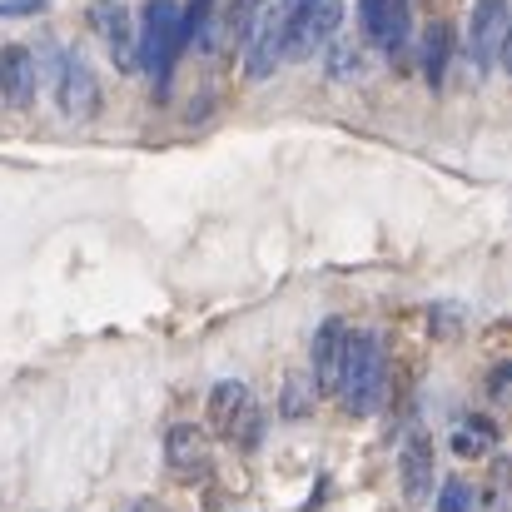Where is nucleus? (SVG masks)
I'll list each match as a JSON object with an SVG mask.
<instances>
[{"mask_svg":"<svg viewBox=\"0 0 512 512\" xmlns=\"http://www.w3.org/2000/svg\"><path fill=\"white\" fill-rule=\"evenodd\" d=\"M269 0H229V15H224V35H239L244 40V30H249V20L264 10Z\"/></svg>","mask_w":512,"mask_h":512,"instance_id":"obj_19","label":"nucleus"},{"mask_svg":"<svg viewBox=\"0 0 512 512\" xmlns=\"http://www.w3.org/2000/svg\"><path fill=\"white\" fill-rule=\"evenodd\" d=\"M343 348H348V324L343 319H324V329L314 334V353H309V368H314V388L319 393H334L339 388Z\"/></svg>","mask_w":512,"mask_h":512,"instance_id":"obj_12","label":"nucleus"},{"mask_svg":"<svg viewBox=\"0 0 512 512\" xmlns=\"http://www.w3.org/2000/svg\"><path fill=\"white\" fill-rule=\"evenodd\" d=\"M473 508H478L473 488H468L463 478H448V483H443V493H438V512H473Z\"/></svg>","mask_w":512,"mask_h":512,"instance_id":"obj_18","label":"nucleus"},{"mask_svg":"<svg viewBox=\"0 0 512 512\" xmlns=\"http://www.w3.org/2000/svg\"><path fill=\"white\" fill-rule=\"evenodd\" d=\"M165 463H170L174 478H184V483L204 478L209 473V438H204V428L174 423L170 433H165Z\"/></svg>","mask_w":512,"mask_h":512,"instance_id":"obj_10","label":"nucleus"},{"mask_svg":"<svg viewBox=\"0 0 512 512\" xmlns=\"http://www.w3.org/2000/svg\"><path fill=\"white\" fill-rule=\"evenodd\" d=\"M448 55H453V30L438 20V25L428 30V40H423V75H428L433 90H438L443 75H448Z\"/></svg>","mask_w":512,"mask_h":512,"instance_id":"obj_14","label":"nucleus"},{"mask_svg":"<svg viewBox=\"0 0 512 512\" xmlns=\"http://www.w3.org/2000/svg\"><path fill=\"white\" fill-rule=\"evenodd\" d=\"M90 30L105 40V50H110L115 70H125V75H135V70H140L135 30H130V10H125L120 0H100V5H90Z\"/></svg>","mask_w":512,"mask_h":512,"instance_id":"obj_8","label":"nucleus"},{"mask_svg":"<svg viewBox=\"0 0 512 512\" xmlns=\"http://www.w3.org/2000/svg\"><path fill=\"white\" fill-rule=\"evenodd\" d=\"M130 512H165V508H160V503H135Z\"/></svg>","mask_w":512,"mask_h":512,"instance_id":"obj_23","label":"nucleus"},{"mask_svg":"<svg viewBox=\"0 0 512 512\" xmlns=\"http://www.w3.org/2000/svg\"><path fill=\"white\" fill-rule=\"evenodd\" d=\"M343 408L353 418H373L388 403V353L378 334H348L343 348V368H339V388Z\"/></svg>","mask_w":512,"mask_h":512,"instance_id":"obj_1","label":"nucleus"},{"mask_svg":"<svg viewBox=\"0 0 512 512\" xmlns=\"http://www.w3.org/2000/svg\"><path fill=\"white\" fill-rule=\"evenodd\" d=\"M45 10V0H0V20H10V15H40Z\"/></svg>","mask_w":512,"mask_h":512,"instance_id":"obj_21","label":"nucleus"},{"mask_svg":"<svg viewBox=\"0 0 512 512\" xmlns=\"http://www.w3.org/2000/svg\"><path fill=\"white\" fill-rule=\"evenodd\" d=\"M309 388H314V383L294 373V378L284 383V398H279V413H284V418H309V408H314V393H309Z\"/></svg>","mask_w":512,"mask_h":512,"instance_id":"obj_16","label":"nucleus"},{"mask_svg":"<svg viewBox=\"0 0 512 512\" xmlns=\"http://www.w3.org/2000/svg\"><path fill=\"white\" fill-rule=\"evenodd\" d=\"M493 443H498V428H493L488 418H473V423H463V428L453 433V453H458V458H483Z\"/></svg>","mask_w":512,"mask_h":512,"instance_id":"obj_15","label":"nucleus"},{"mask_svg":"<svg viewBox=\"0 0 512 512\" xmlns=\"http://www.w3.org/2000/svg\"><path fill=\"white\" fill-rule=\"evenodd\" d=\"M334 50H329V75L334 80H353L358 70H363V55H358V45L353 40H329Z\"/></svg>","mask_w":512,"mask_h":512,"instance_id":"obj_17","label":"nucleus"},{"mask_svg":"<svg viewBox=\"0 0 512 512\" xmlns=\"http://www.w3.org/2000/svg\"><path fill=\"white\" fill-rule=\"evenodd\" d=\"M358 15H363V35L383 50H403L408 45V25H413V10L408 0H358Z\"/></svg>","mask_w":512,"mask_h":512,"instance_id":"obj_9","label":"nucleus"},{"mask_svg":"<svg viewBox=\"0 0 512 512\" xmlns=\"http://www.w3.org/2000/svg\"><path fill=\"white\" fill-rule=\"evenodd\" d=\"M343 0H284V60H309L339 35Z\"/></svg>","mask_w":512,"mask_h":512,"instance_id":"obj_3","label":"nucleus"},{"mask_svg":"<svg viewBox=\"0 0 512 512\" xmlns=\"http://www.w3.org/2000/svg\"><path fill=\"white\" fill-rule=\"evenodd\" d=\"M398 478H403V498L413 508H423L433 498V438L413 423L398 443Z\"/></svg>","mask_w":512,"mask_h":512,"instance_id":"obj_7","label":"nucleus"},{"mask_svg":"<svg viewBox=\"0 0 512 512\" xmlns=\"http://www.w3.org/2000/svg\"><path fill=\"white\" fill-rule=\"evenodd\" d=\"M508 378H512V368L508 363H498V368H493V378H488V398H493V403H503V398H508Z\"/></svg>","mask_w":512,"mask_h":512,"instance_id":"obj_22","label":"nucleus"},{"mask_svg":"<svg viewBox=\"0 0 512 512\" xmlns=\"http://www.w3.org/2000/svg\"><path fill=\"white\" fill-rule=\"evenodd\" d=\"M55 100H60V115L65 120H95L100 115V80L90 70V60L80 55H65L60 60V75H55Z\"/></svg>","mask_w":512,"mask_h":512,"instance_id":"obj_6","label":"nucleus"},{"mask_svg":"<svg viewBox=\"0 0 512 512\" xmlns=\"http://www.w3.org/2000/svg\"><path fill=\"white\" fill-rule=\"evenodd\" d=\"M184 50V30H179V0H145L140 10V35H135V55L140 65L155 75V95L170 90V70Z\"/></svg>","mask_w":512,"mask_h":512,"instance_id":"obj_2","label":"nucleus"},{"mask_svg":"<svg viewBox=\"0 0 512 512\" xmlns=\"http://www.w3.org/2000/svg\"><path fill=\"white\" fill-rule=\"evenodd\" d=\"M209 5H214V0H189V10L179 15V30H184V45H189L194 35H204V20H209Z\"/></svg>","mask_w":512,"mask_h":512,"instance_id":"obj_20","label":"nucleus"},{"mask_svg":"<svg viewBox=\"0 0 512 512\" xmlns=\"http://www.w3.org/2000/svg\"><path fill=\"white\" fill-rule=\"evenodd\" d=\"M244 403H249V388H244L239 378L214 383V393H209V428H214L219 438H229V428H234V418L244 413Z\"/></svg>","mask_w":512,"mask_h":512,"instance_id":"obj_13","label":"nucleus"},{"mask_svg":"<svg viewBox=\"0 0 512 512\" xmlns=\"http://www.w3.org/2000/svg\"><path fill=\"white\" fill-rule=\"evenodd\" d=\"M279 65H284V5L269 0L244 30V75L269 80Z\"/></svg>","mask_w":512,"mask_h":512,"instance_id":"obj_5","label":"nucleus"},{"mask_svg":"<svg viewBox=\"0 0 512 512\" xmlns=\"http://www.w3.org/2000/svg\"><path fill=\"white\" fill-rule=\"evenodd\" d=\"M508 30H512V10L508 0H478L473 15H468V60L493 75L503 50H508Z\"/></svg>","mask_w":512,"mask_h":512,"instance_id":"obj_4","label":"nucleus"},{"mask_svg":"<svg viewBox=\"0 0 512 512\" xmlns=\"http://www.w3.org/2000/svg\"><path fill=\"white\" fill-rule=\"evenodd\" d=\"M35 80H40V70H35V50H25V45H5V50H0V95H5L10 110H30V100H35Z\"/></svg>","mask_w":512,"mask_h":512,"instance_id":"obj_11","label":"nucleus"}]
</instances>
